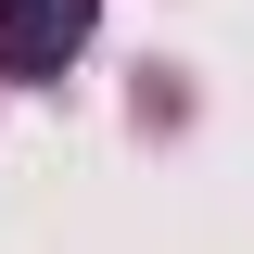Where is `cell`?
Instances as JSON below:
<instances>
[{
  "label": "cell",
  "instance_id": "obj_1",
  "mask_svg": "<svg viewBox=\"0 0 254 254\" xmlns=\"http://www.w3.org/2000/svg\"><path fill=\"white\" fill-rule=\"evenodd\" d=\"M89 13L102 0H0V64H13V76H51V64L89 38Z\"/></svg>",
  "mask_w": 254,
  "mask_h": 254
}]
</instances>
